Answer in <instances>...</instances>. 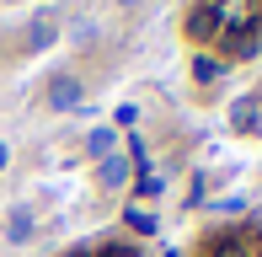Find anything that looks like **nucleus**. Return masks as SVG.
<instances>
[{
	"label": "nucleus",
	"instance_id": "nucleus-1",
	"mask_svg": "<svg viewBox=\"0 0 262 257\" xmlns=\"http://www.w3.org/2000/svg\"><path fill=\"white\" fill-rule=\"evenodd\" d=\"M220 32H225V11L214 6V0H204V6L187 11V38H193V43H209V38H220Z\"/></svg>",
	"mask_w": 262,
	"mask_h": 257
},
{
	"label": "nucleus",
	"instance_id": "nucleus-2",
	"mask_svg": "<svg viewBox=\"0 0 262 257\" xmlns=\"http://www.w3.org/2000/svg\"><path fill=\"white\" fill-rule=\"evenodd\" d=\"M80 102H86V86H80L75 75H54L49 80V108L54 113H75Z\"/></svg>",
	"mask_w": 262,
	"mask_h": 257
},
{
	"label": "nucleus",
	"instance_id": "nucleus-3",
	"mask_svg": "<svg viewBox=\"0 0 262 257\" xmlns=\"http://www.w3.org/2000/svg\"><path fill=\"white\" fill-rule=\"evenodd\" d=\"M220 38H225V49H230L235 59H252V54H257V22H246V16H241L235 27H225Z\"/></svg>",
	"mask_w": 262,
	"mask_h": 257
},
{
	"label": "nucleus",
	"instance_id": "nucleus-4",
	"mask_svg": "<svg viewBox=\"0 0 262 257\" xmlns=\"http://www.w3.org/2000/svg\"><path fill=\"white\" fill-rule=\"evenodd\" d=\"M230 128H235V134H257V128H262V102L257 97H241L230 108Z\"/></svg>",
	"mask_w": 262,
	"mask_h": 257
},
{
	"label": "nucleus",
	"instance_id": "nucleus-5",
	"mask_svg": "<svg viewBox=\"0 0 262 257\" xmlns=\"http://www.w3.org/2000/svg\"><path fill=\"white\" fill-rule=\"evenodd\" d=\"M32 230H38V220H32V209H16V215L6 220V241H32Z\"/></svg>",
	"mask_w": 262,
	"mask_h": 257
},
{
	"label": "nucleus",
	"instance_id": "nucleus-6",
	"mask_svg": "<svg viewBox=\"0 0 262 257\" xmlns=\"http://www.w3.org/2000/svg\"><path fill=\"white\" fill-rule=\"evenodd\" d=\"M97 177H102V188H123V182H128V161L123 156H107L97 166Z\"/></svg>",
	"mask_w": 262,
	"mask_h": 257
},
{
	"label": "nucleus",
	"instance_id": "nucleus-7",
	"mask_svg": "<svg viewBox=\"0 0 262 257\" xmlns=\"http://www.w3.org/2000/svg\"><path fill=\"white\" fill-rule=\"evenodd\" d=\"M86 150H91L97 161L118 156V134H113V128H91V134H86Z\"/></svg>",
	"mask_w": 262,
	"mask_h": 257
},
{
	"label": "nucleus",
	"instance_id": "nucleus-8",
	"mask_svg": "<svg viewBox=\"0 0 262 257\" xmlns=\"http://www.w3.org/2000/svg\"><path fill=\"white\" fill-rule=\"evenodd\" d=\"M54 38H59V27H54V16H38V22H32V27H27V49H49Z\"/></svg>",
	"mask_w": 262,
	"mask_h": 257
},
{
	"label": "nucleus",
	"instance_id": "nucleus-9",
	"mask_svg": "<svg viewBox=\"0 0 262 257\" xmlns=\"http://www.w3.org/2000/svg\"><path fill=\"white\" fill-rule=\"evenodd\" d=\"M220 59H214V54H198V59H193V80H198V86H209V80H220Z\"/></svg>",
	"mask_w": 262,
	"mask_h": 257
},
{
	"label": "nucleus",
	"instance_id": "nucleus-10",
	"mask_svg": "<svg viewBox=\"0 0 262 257\" xmlns=\"http://www.w3.org/2000/svg\"><path fill=\"white\" fill-rule=\"evenodd\" d=\"M123 225H128V230H139V236H156V215H150V209H128Z\"/></svg>",
	"mask_w": 262,
	"mask_h": 257
},
{
	"label": "nucleus",
	"instance_id": "nucleus-11",
	"mask_svg": "<svg viewBox=\"0 0 262 257\" xmlns=\"http://www.w3.org/2000/svg\"><path fill=\"white\" fill-rule=\"evenodd\" d=\"M209 257H246V241H241V236H220V241L209 247Z\"/></svg>",
	"mask_w": 262,
	"mask_h": 257
},
{
	"label": "nucleus",
	"instance_id": "nucleus-12",
	"mask_svg": "<svg viewBox=\"0 0 262 257\" xmlns=\"http://www.w3.org/2000/svg\"><path fill=\"white\" fill-rule=\"evenodd\" d=\"M134 188L145 193V198H156V193H161V177H156V172H139V182H134Z\"/></svg>",
	"mask_w": 262,
	"mask_h": 257
},
{
	"label": "nucleus",
	"instance_id": "nucleus-13",
	"mask_svg": "<svg viewBox=\"0 0 262 257\" xmlns=\"http://www.w3.org/2000/svg\"><path fill=\"white\" fill-rule=\"evenodd\" d=\"M97 257H139L134 247H107V252H97Z\"/></svg>",
	"mask_w": 262,
	"mask_h": 257
},
{
	"label": "nucleus",
	"instance_id": "nucleus-14",
	"mask_svg": "<svg viewBox=\"0 0 262 257\" xmlns=\"http://www.w3.org/2000/svg\"><path fill=\"white\" fill-rule=\"evenodd\" d=\"M11 166V145H0V172H6Z\"/></svg>",
	"mask_w": 262,
	"mask_h": 257
},
{
	"label": "nucleus",
	"instance_id": "nucleus-15",
	"mask_svg": "<svg viewBox=\"0 0 262 257\" xmlns=\"http://www.w3.org/2000/svg\"><path fill=\"white\" fill-rule=\"evenodd\" d=\"M70 257H97V252H70Z\"/></svg>",
	"mask_w": 262,
	"mask_h": 257
},
{
	"label": "nucleus",
	"instance_id": "nucleus-16",
	"mask_svg": "<svg viewBox=\"0 0 262 257\" xmlns=\"http://www.w3.org/2000/svg\"><path fill=\"white\" fill-rule=\"evenodd\" d=\"M118 6H134V0H118Z\"/></svg>",
	"mask_w": 262,
	"mask_h": 257
},
{
	"label": "nucleus",
	"instance_id": "nucleus-17",
	"mask_svg": "<svg viewBox=\"0 0 262 257\" xmlns=\"http://www.w3.org/2000/svg\"><path fill=\"white\" fill-rule=\"evenodd\" d=\"M214 6H220V0H214Z\"/></svg>",
	"mask_w": 262,
	"mask_h": 257
},
{
	"label": "nucleus",
	"instance_id": "nucleus-18",
	"mask_svg": "<svg viewBox=\"0 0 262 257\" xmlns=\"http://www.w3.org/2000/svg\"><path fill=\"white\" fill-rule=\"evenodd\" d=\"M257 43H262V38H257Z\"/></svg>",
	"mask_w": 262,
	"mask_h": 257
}]
</instances>
